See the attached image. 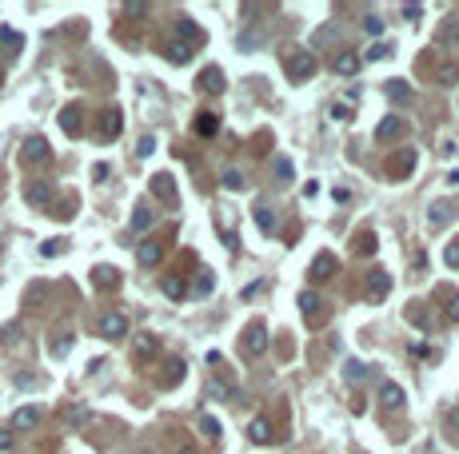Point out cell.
I'll return each instance as SVG.
<instances>
[{"label": "cell", "instance_id": "6da1fadb", "mask_svg": "<svg viewBox=\"0 0 459 454\" xmlns=\"http://www.w3.org/2000/svg\"><path fill=\"white\" fill-rule=\"evenodd\" d=\"M316 56H312V52H304V48H292L287 52V76H292V80H312V76H316Z\"/></svg>", "mask_w": 459, "mask_h": 454}, {"label": "cell", "instance_id": "7a4b0ae2", "mask_svg": "<svg viewBox=\"0 0 459 454\" xmlns=\"http://www.w3.org/2000/svg\"><path fill=\"white\" fill-rule=\"evenodd\" d=\"M244 351L252 355V359H260V355L268 351V327L255 319V323H248V331H244Z\"/></svg>", "mask_w": 459, "mask_h": 454}, {"label": "cell", "instance_id": "3957f363", "mask_svg": "<svg viewBox=\"0 0 459 454\" xmlns=\"http://www.w3.org/2000/svg\"><path fill=\"white\" fill-rule=\"evenodd\" d=\"M52 156V148H48V140H44V136H28V140H24V148H21V160L24 163H44Z\"/></svg>", "mask_w": 459, "mask_h": 454}, {"label": "cell", "instance_id": "277c9868", "mask_svg": "<svg viewBox=\"0 0 459 454\" xmlns=\"http://www.w3.org/2000/svg\"><path fill=\"white\" fill-rule=\"evenodd\" d=\"M100 335L104 339H124V335H128V319H124L120 311L100 315Z\"/></svg>", "mask_w": 459, "mask_h": 454}, {"label": "cell", "instance_id": "5b68a950", "mask_svg": "<svg viewBox=\"0 0 459 454\" xmlns=\"http://www.w3.org/2000/svg\"><path fill=\"white\" fill-rule=\"evenodd\" d=\"M332 72H336V76H356V72H359V56L352 48H339L336 56H332Z\"/></svg>", "mask_w": 459, "mask_h": 454}, {"label": "cell", "instance_id": "8992f818", "mask_svg": "<svg viewBox=\"0 0 459 454\" xmlns=\"http://www.w3.org/2000/svg\"><path fill=\"white\" fill-rule=\"evenodd\" d=\"M124 131V116H120V108H108L100 116V140H116Z\"/></svg>", "mask_w": 459, "mask_h": 454}, {"label": "cell", "instance_id": "52a82bcc", "mask_svg": "<svg viewBox=\"0 0 459 454\" xmlns=\"http://www.w3.org/2000/svg\"><path fill=\"white\" fill-rule=\"evenodd\" d=\"M379 403L388 406V411H399V406L408 403V394H403L399 383H379Z\"/></svg>", "mask_w": 459, "mask_h": 454}, {"label": "cell", "instance_id": "ba28073f", "mask_svg": "<svg viewBox=\"0 0 459 454\" xmlns=\"http://www.w3.org/2000/svg\"><path fill=\"white\" fill-rule=\"evenodd\" d=\"M436 44L448 52H459V21H443L436 32Z\"/></svg>", "mask_w": 459, "mask_h": 454}, {"label": "cell", "instance_id": "9c48e42d", "mask_svg": "<svg viewBox=\"0 0 459 454\" xmlns=\"http://www.w3.org/2000/svg\"><path fill=\"white\" fill-rule=\"evenodd\" d=\"M196 136H200V140H212L216 131H220V116H216V112H196Z\"/></svg>", "mask_w": 459, "mask_h": 454}, {"label": "cell", "instance_id": "30bf717a", "mask_svg": "<svg viewBox=\"0 0 459 454\" xmlns=\"http://www.w3.org/2000/svg\"><path fill=\"white\" fill-rule=\"evenodd\" d=\"M336 255L332 252H320L316 259H312V279H332V275H336Z\"/></svg>", "mask_w": 459, "mask_h": 454}, {"label": "cell", "instance_id": "8fae6325", "mask_svg": "<svg viewBox=\"0 0 459 454\" xmlns=\"http://www.w3.org/2000/svg\"><path fill=\"white\" fill-rule=\"evenodd\" d=\"M196 88L220 96V92H224V72H220V68H204V72H200V80H196Z\"/></svg>", "mask_w": 459, "mask_h": 454}, {"label": "cell", "instance_id": "7c38bea8", "mask_svg": "<svg viewBox=\"0 0 459 454\" xmlns=\"http://www.w3.org/2000/svg\"><path fill=\"white\" fill-rule=\"evenodd\" d=\"M152 195H156V200H164V203H176V183H172V175H168V172L152 175Z\"/></svg>", "mask_w": 459, "mask_h": 454}, {"label": "cell", "instance_id": "4fadbf2b", "mask_svg": "<svg viewBox=\"0 0 459 454\" xmlns=\"http://www.w3.org/2000/svg\"><path fill=\"white\" fill-rule=\"evenodd\" d=\"M92 283H96V287H100V291H116V287H120V271H116V267H96V271H92Z\"/></svg>", "mask_w": 459, "mask_h": 454}, {"label": "cell", "instance_id": "5bb4252c", "mask_svg": "<svg viewBox=\"0 0 459 454\" xmlns=\"http://www.w3.org/2000/svg\"><path fill=\"white\" fill-rule=\"evenodd\" d=\"M160 243H152V239H144V243H136V263H140V267H156V263H160Z\"/></svg>", "mask_w": 459, "mask_h": 454}, {"label": "cell", "instance_id": "9a60e30c", "mask_svg": "<svg viewBox=\"0 0 459 454\" xmlns=\"http://www.w3.org/2000/svg\"><path fill=\"white\" fill-rule=\"evenodd\" d=\"M192 44H184V40H172V44H164V60L168 64H188L192 60Z\"/></svg>", "mask_w": 459, "mask_h": 454}, {"label": "cell", "instance_id": "2e32d148", "mask_svg": "<svg viewBox=\"0 0 459 454\" xmlns=\"http://www.w3.org/2000/svg\"><path fill=\"white\" fill-rule=\"evenodd\" d=\"M399 131H403V116H384V120H379V128H376V140L388 144V140H396Z\"/></svg>", "mask_w": 459, "mask_h": 454}, {"label": "cell", "instance_id": "e0dca14e", "mask_svg": "<svg viewBox=\"0 0 459 454\" xmlns=\"http://www.w3.org/2000/svg\"><path fill=\"white\" fill-rule=\"evenodd\" d=\"M32 426H41V411L36 406H21L12 414V431H32Z\"/></svg>", "mask_w": 459, "mask_h": 454}, {"label": "cell", "instance_id": "ac0fdd59", "mask_svg": "<svg viewBox=\"0 0 459 454\" xmlns=\"http://www.w3.org/2000/svg\"><path fill=\"white\" fill-rule=\"evenodd\" d=\"M388 291H391V275H388V271H371L367 295H371V299H388Z\"/></svg>", "mask_w": 459, "mask_h": 454}, {"label": "cell", "instance_id": "d6986e66", "mask_svg": "<svg viewBox=\"0 0 459 454\" xmlns=\"http://www.w3.org/2000/svg\"><path fill=\"white\" fill-rule=\"evenodd\" d=\"M248 438H252L255 446L272 443V423H268V418H252V423H248Z\"/></svg>", "mask_w": 459, "mask_h": 454}, {"label": "cell", "instance_id": "ffe728a7", "mask_svg": "<svg viewBox=\"0 0 459 454\" xmlns=\"http://www.w3.org/2000/svg\"><path fill=\"white\" fill-rule=\"evenodd\" d=\"M320 307H324V303H320L316 291H304V295H300V311H304V319L312 315V319L320 323V319H324V315H320Z\"/></svg>", "mask_w": 459, "mask_h": 454}, {"label": "cell", "instance_id": "44dd1931", "mask_svg": "<svg viewBox=\"0 0 459 454\" xmlns=\"http://www.w3.org/2000/svg\"><path fill=\"white\" fill-rule=\"evenodd\" d=\"M176 32L184 36V44H192V48L200 44V28H196V21H192V16H180V21H176Z\"/></svg>", "mask_w": 459, "mask_h": 454}, {"label": "cell", "instance_id": "7402d4cb", "mask_svg": "<svg viewBox=\"0 0 459 454\" xmlns=\"http://www.w3.org/2000/svg\"><path fill=\"white\" fill-rule=\"evenodd\" d=\"M428 223H431V227H443V223H451V203H431Z\"/></svg>", "mask_w": 459, "mask_h": 454}, {"label": "cell", "instance_id": "603a6c76", "mask_svg": "<svg viewBox=\"0 0 459 454\" xmlns=\"http://www.w3.org/2000/svg\"><path fill=\"white\" fill-rule=\"evenodd\" d=\"M200 434L216 443V438L224 434V426H220V418H212V414H200Z\"/></svg>", "mask_w": 459, "mask_h": 454}, {"label": "cell", "instance_id": "cb8c5ba5", "mask_svg": "<svg viewBox=\"0 0 459 454\" xmlns=\"http://www.w3.org/2000/svg\"><path fill=\"white\" fill-rule=\"evenodd\" d=\"M60 128L68 131V136H76V131H80V108H64L60 112Z\"/></svg>", "mask_w": 459, "mask_h": 454}, {"label": "cell", "instance_id": "d4e9b609", "mask_svg": "<svg viewBox=\"0 0 459 454\" xmlns=\"http://www.w3.org/2000/svg\"><path fill=\"white\" fill-rule=\"evenodd\" d=\"M156 223V212H148V207H136L132 212V232H148Z\"/></svg>", "mask_w": 459, "mask_h": 454}, {"label": "cell", "instance_id": "484cf974", "mask_svg": "<svg viewBox=\"0 0 459 454\" xmlns=\"http://www.w3.org/2000/svg\"><path fill=\"white\" fill-rule=\"evenodd\" d=\"M436 80L443 84V88H451V84H459V64H439Z\"/></svg>", "mask_w": 459, "mask_h": 454}, {"label": "cell", "instance_id": "4316f807", "mask_svg": "<svg viewBox=\"0 0 459 454\" xmlns=\"http://www.w3.org/2000/svg\"><path fill=\"white\" fill-rule=\"evenodd\" d=\"M160 287H164V295H168V299H184V295H188V287H184V279H176V275H168V279H164Z\"/></svg>", "mask_w": 459, "mask_h": 454}, {"label": "cell", "instance_id": "83f0119b", "mask_svg": "<svg viewBox=\"0 0 459 454\" xmlns=\"http://www.w3.org/2000/svg\"><path fill=\"white\" fill-rule=\"evenodd\" d=\"M156 335H136V359H144V355H156Z\"/></svg>", "mask_w": 459, "mask_h": 454}, {"label": "cell", "instance_id": "f1b7e54d", "mask_svg": "<svg viewBox=\"0 0 459 454\" xmlns=\"http://www.w3.org/2000/svg\"><path fill=\"white\" fill-rule=\"evenodd\" d=\"M388 96L391 100H411L416 92H411V84H403V80H388Z\"/></svg>", "mask_w": 459, "mask_h": 454}, {"label": "cell", "instance_id": "f546056e", "mask_svg": "<svg viewBox=\"0 0 459 454\" xmlns=\"http://www.w3.org/2000/svg\"><path fill=\"white\" fill-rule=\"evenodd\" d=\"M411 168H416V151H403V156H396V160H391V172H403V175H408L411 172Z\"/></svg>", "mask_w": 459, "mask_h": 454}, {"label": "cell", "instance_id": "4dcf8cb0", "mask_svg": "<svg viewBox=\"0 0 459 454\" xmlns=\"http://www.w3.org/2000/svg\"><path fill=\"white\" fill-rule=\"evenodd\" d=\"M208 394H212V399H220V403H228V399H232V387H228L224 379H212V387H208Z\"/></svg>", "mask_w": 459, "mask_h": 454}, {"label": "cell", "instance_id": "1f68e13d", "mask_svg": "<svg viewBox=\"0 0 459 454\" xmlns=\"http://www.w3.org/2000/svg\"><path fill=\"white\" fill-rule=\"evenodd\" d=\"M28 200H32V203H48V200H52V188H48V183H32V188H28Z\"/></svg>", "mask_w": 459, "mask_h": 454}, {"label": "cell", "instance_id": "d6a6232c", "mask_svg": "<svg viewBox=\"0 0 459 454\" xmlns=\"http://www.w3.org/2000/svg\"><path fill=\"white\" fill-rule=\"evenodd\" d=\"M364 32H367V36H384V21H379L376 12H367V16H364Z\"/></svg>", "mask_w": 459, "mask_h": 454}, {"label": "cell", "instance_id": "836d02e7", "mask_svg": "<svg viewBox=\"0 0 459 454\" xmlns=\"http://www.w3.org/2000/svg\"><path fill=\"white\" fill-rule=\"evenodd\" d=\"M224 188H228V192H240V188H244V172L228 168V172H224Z\"/></svg>", "mask_w": 459, "mask_h": 454}, {"label": "cell", "instance_id": "e575fe53", "mask_svg": "<svg viewBox=\"0 0 459 454\" xmlns=\"http://www.w3.org/2000/svg\"><path fill=\"white\" fill-rule=\"evenodd\" d=\"M212 287H216V275H212V271H200V275H196V295H208Z\"/></svg>", "mask_w": 459, "mask_h": 454}, {"label": "cell", "instance_id": "d590c367", "mask_svg": "<svg viewBox=\"0 0 459 454\" xmlns=\"http://www.w3.org/2000/svg\"><path fill=\"white\" fill-rule=\"evenodd\" d=\"M356 252L359 255H376V235L364 232V235H359V243H356Z\"/></svg>", "mask_w": 459, "mask_h": 454}, {"label": "cell", "instance_id": "8d00e7d4", "mask_svg": "<svg viewBox=\"0 0 459 454\" xmlns=\"http://www.w3.org/2000/svg\"><path fill=\"white\" fill-rule=\"evenodd\" d=\"M0 44H4V48H21V32H12V28H0Z\"/></svg>", "mask_w": 459, "mask_h": 454}, {"label": "cell", "instance_id": "74e56055", "mask_svg": "<svg viewBox=\"0 0 459 454\" xmlns=\"http://www.w3.org/2000/svg\"><path fill=\"white\" fill-rule=\"evenodd\" d=\"M255 223H260V232H272V212H268L264 203L255 207Z\"/></svg>", "mask_w": 459, "mask_h": 454}, {"label": "cell", "instance_id": "f35d334b", "mask_svg": "<svg viewBox=\"0 0 459 454\" xmlns=\"http://www.w3.org/2000/svg\"><path fill=\"white\" fill-rule=\"evenodd\" d=\"M84 418H88V406H84V403H72V406H68V423H84Z\"/></svg>", "mask_w": 459, "mask_h": 454}, {"label": "cell", "instance_id": "ab89813d", "mask_svg": "<svg viewBox=\"0 0 459 454\" xmlns=\"http://www.w3.org/2000/svg\"><path fill=\"white\" fill-rule=\"evenodd\" d=\"M367 56H371V60H388V56H391V44H384V40L371 44V52H367Z\"/></svg>", "mask_w": 459, "mask_h": 454}, {"label": "cell", "instance_id": "60d3db41", "mask_svg": "<svg viewBox=\"0 0 459 454\" xmlns=\"http://www.w3.org/2000/svg\"><path fill=\"white\" fill-rule=\"evenodd\" d=\"M408 319H411V323H416V327H428V315L419 311V303H411V311H408Z\"/></svg>", "mask_w": 459, "mask_h": 454}, {"label": "cell", "instance_id": "b9f144b4", "mask_svg": "<svg viewBox=\"0 0 459 454\" xmlns=\"http://www.w3.org/2000/svg\"><path fill=\"white\" fill-rule=\"evenodd\" d=\"M152 151H156V140H152V136H144V140L136 144V156H152Z\"/></svg>", "mask_w": 459, "mask_h": 454}, {"label": "cell", "instance_id": "7bdbcfd3", "mask_svg": "<svg viewBox=\"0 0 459 454\" xmlns=\"http://www.w3.org/2000/svg\"><path fill=\"white\" fill-rule=\"evenodd\" d=\"M448 319L459 323V295H448Z\"/></svg>", "mask_w": 459, "mask_h": 454}, {"label": "cell", "instance_id": "ee69618b", "mask_svg": "<svg viewBox=\"0 0 459 454\" xmlns=\"http://www.w3.org/2000/svg\"><path fill=\"white\" fill-rule=\"evenodd\" d=\"M443 263H448V267H459V243H451L448 252H443Z\"/></svg>", "mask_w": 459, "mask_h": 454}, {"label": "cell", "instance_id": "f6af8a7d", "mask_svg": "<svg viewBox=\"0 0 459 454\" xmlns=\"http://www.w3.org/2000/svg\"><path fill=\"white\" fill-rule=\"evenodd\" d=\"M344 374L352 379V383H359V379H364V367H359V363H347V367H344Z\"/></svg>", "mask_w": 459, "mask_h": 454}, {"label": "cell", "instance_id": "bcb514c9", "mask_svg": "<svg viewBox=\"0 0 459 454\" xmlns=\"http://www.w3.org/2000/svg\"><path fill=\"white\" fill-rule=\"evenodd\" d=\"M275 172L284 175V180H292V160H284V156H280V160H275Z\"/></svg>", "mask_w": 459, "mask_h": 454}, {"label": "cell", "instance_id": "7dc6e473", "mask_svg": "<svg viewBox=\"0 0 459 454\" xmlns=\"http://www.w3.org/2000/svg\"><path fill=\"white\" fill-rule=\"evenodd\" d=\"M16 335H21V327H16V323H9L4 331H0V339H4V343H16Z\"/></svg>", "mask_w": 459, "mask_h": 454}, {"label": "cell", "instance_id": "c3c4849f", "mask_svg": "<svg viewBox=\"0 0 459 454\" xmlns=\"http://www.w3.org/2000/svg\"><path fill=\"white\" fill-rule=\"evenodd\" d=\"M60 243H64V239H48V243L41 247V255H60Z\"/></svg>", "mask_w": 459, "mask_h": 454}, {"label": "cell", "instance_id": "681fc988", "mask_svg": "<svg viewBox=\"0 0 459 454\" xmlns=\"http://www.w3.org/2000/svg\"><path fill=\"white\" fill-rule=\"evenodd\" d=\"M403 16H408V21H419V16H423V9H419V4H403Z\"/></svg>", "mask_w": 459, "mask_h": 454}, {"label": "cell", "instance_id": "f907efd6", "mask_svg": "<svg viewBox=\"0 0 459 454\" xmlns=\"http://www.w3.org/2000/svg\"><path fill=\"white\" fill-rule=\"evenodd\" d=\"M124 12H128V16H144V12H148V4H124Z\"/></svg>", "mask_w": 459, "mask_h": 454}, {"label": "cell", "instance_id": "816d5d0a", "mask_svg": "<svg viewBox=\"0 0 459 454\" xmlns=\"http://www.w3.org/2000/svg\"><path fill=\"white\" fill-rule=\"evenodd\" d=\"M332 116H336V120H347V116H352V108H347V104H336V108H332Z\"/></svg>", "mask_w": 459, "mask_h": 454}, {"label": "cell", "instance_id": "f5cc1de1", "mask_svg": "<svg viewBox=\"0 0 459 454\" xmlns=\"http://www.w3.org/2000/svg\"><path fill=\"white\" fill-rule=\"evenodd\" d=\"M9 443H12V438H9V431H0V450H9Z\"/></svg>", "mask_w": 459, "mask_h": 454}, {"label": "cell", "instance_id": "db71d44e", "mask_svg": "<svg viewBox=\"0 0 459 454\" xmlns=\"http://www.w3.org/2000/svg\"><path fill=\"white\" fill-rule=\"evenodd\" d=\"M180 454H196V450H192V446H184V450H180Z\"/></svg>", "mask_w": 459, "mask_h": 454}, {"label": "cell", "instance_id": "11a10c76", "mask_svg": "<svg viewBox=\"0 0 459 454\" xmlns=\"http://www.w3.org/2000/svg\"><path fill=\"white\" fill-rule=\"evenodd\" d=\"M136 454H156V450H136Z\"/></svg>", "mask_w": 459, "mask_h": 454}]
</instances>
